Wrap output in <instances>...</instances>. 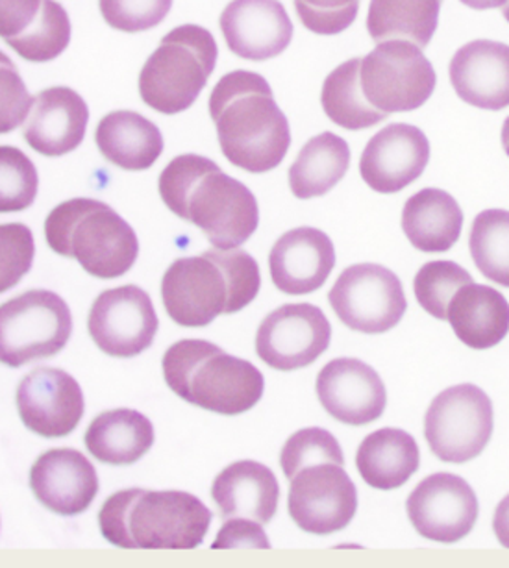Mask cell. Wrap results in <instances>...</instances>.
<instances>
[{
  "label": "cell",
  "instance_id": "1",
  "mask_svg": "<svg viewBox=\"0 0 509 568\" xmlns=\"http://www.w3.org/2000/svg\"><path fill=\"white\" fill-rule=\"evenodd\" d=\"M207 106L221 151L232 165L262 174L284 162L292 146V129L262 74H224L213 88Z\"/></svg>",
  "mask_w": 509,
  "mask_h": 568
},
{
  "label": "cell",
  "instance_id": "2",
  "mask_svg": "<svg viewBox=\"0 0 509 568\" xmlns=\"http://www.w3.org/2000/svg\"><path fill=\"white\" fill-rule=\"evenodd\" d=\"M160 195L176 217L198 226L221 251L237 248L258 229L256 196L210 158H174L160 174Z\"/></svg>",
  "mask_w": 509,
  "mask_h": 568
},
{
  "label": "cell",
  "instance_id": "3",
  "mask_svg": "<svg viewBox=\"0 0 509 568\" xmlns=\"http://www.w3.org/2000/svg\"><path fill=\"white\" fill-rule=\"evenodd\" d=\"M258 262L245 251L212 248L180 257L165 271L162 301L169 317L184 328H204L218 315L248 306L259 293Z\"/></svg>",
  "mask_w": 509,
  "mask_h": 568
},
{
  "label": "cell",
  "instance_id": "4",
  "mask_svg": "<svg viewBox=\"0 0 509 568\" xmlns=\"http://www.w3.org/2000/svg\"><path fill=\"white\" fill-rule=\"evenodd\" d=\"M210 524L206 504L185 490H119L99 513L102 537L124 550H193Z\"/></svg>",
  "mask_w": 509,
  "mask_h": 568
},
{
  "label": "cell",
  "instance_id": "5",
  "mask_svg": "<svg viewBox=\"0 0 509 568\" xmlns=\"http://www.w3.org/2000/svg\"><path fill=\"white\" fill-rule=\"evenodd\" d=\"M162 371L174 395L218 415H241L264 396L265 378L259 368L210 341L174 343L163 356Z\"/></svg>",
  "mask_w": 509,
  "mask_h": 568
},
{
  "label": "cell",
  "instance_id": "6",
  "mask_svg": "<svg viewBox=\"0 0 509 568\" xmlns=\"http://www.w3.org/2000/svg\"><path fill=\"white\" fill-rule=\"evenodd\" d=\"M47 243L60 256L74 257L96 278H119L134 267L140 241L112 206L73 199L54 207L45 221Z\"/></svg>",
  "mask_w": 509,
  "mask_h": 568
},
{
  "label": "cell",
  "instance_id": "7",
  "mask_svg": "<svg viewBox=\"0 0 509 568\" xmlns=\"http://www.w3.org/2000/svg\"><path fill=\"white\" fill-rule=\"evenodd\" d=\"M217 57V41L210 30L198 24L171 30L141 69V99L163 115L185 112L206 88Z\"/></svg>",
  "mask_w": 509,
  "mask_h": 568
},
{
  "label": "cell",
  "instance_id": "8",
  "mask_svg": "<svg viewBox=\"0 0 509 568\" xmlns=\"http://www.w3.org/2000/svg\"><path fill=\"white\" fill-rule=\"evenodd\" d=\"M71 334L68 302L52 291H27L0 307V359L8 367L57 356Z\"/></svg>",
  "mask_w": 509,
  "mask_h": 568
},
{
  "label": "cell",
  "instance_id": "9",
  "mask_svg": "<svg viewBox=\"0 0 509 568\" xmlns=\"http://www.w3.org/2000/svg\"><path fill=\"white\" fill-rule=\"evenodd\" d=\"M359 82L370 106L389 118L425 106L436 90L437 77L420 47L391 40L378 43L362 58Z\"/></svg>",
  "mask_w": 509,
  "mask_h": 568
},
{
  "label": "cell",
  "instance_id": "10",
  "mask_svg": "<svg viewBox=\"0 0 509 568\" xmlns=\"http://www.w3.org/2000/svg\"><path fill=\"white\" fill-rule=\"evenodd\" d=\"M492 402L472 384L454 385L431 400L425 437L437 459L467 463L480 456L495 428Z\"/></svg>",
  "mask_w": 509,
  "mask_h": 568
},
{
  "label": "cell",
  "instance_id": "11",
  "mask_svg": "<svg viewBox=\"0 0 509 568\" xmlns=\"http://www.w3.org/2000/svg\"><path fill=\"white\" fill-rule=\"evenodd\" d=\"M328 301L345 326L364 334H386L408 310L403 282L376 263L345 268L328 293Z\"/></svg>",
  "mask_w": 509,
  "mask_h": 568
},
{
  "label": "cell",
  "instance_id": "12",
  "mask_svg": "<svg viewBox=\"0 0 509 568\" xmlns=\"http://www.w3.org/2000/svg\"><path fill=\"white\" fill-rule=\"evenodd\" d=\"M287 511L306 534H336L358 511V489L343 465H312L293 476Z\"/></svg>",
  "mask_w": 509,
  "mask_h": 568
},
{
  "label": "cell",
  "instance_id": "13",
  "mask_svg": "<svg viewBox=\"0 0 509 568\" xmlns=\"http://www.w3.org/2000/svg\"><path fill=\"white\" fill-rule=\"evenodd\" d=\"M332 326L314 304H286L269 313L256 334V354L276 371H297L319 359L330 346Z\"/></svg>",
  "mask_w": 509,
  "mask_h": 568
},
{
  "label": "cell",
  "instance_id": "14",
  "mask_svg": "<svg viewBox=\"0 0 509 568\" xmlns=\"http://www.w3.org/2000/svg\"><path fill=\"white\" fill-rule=\"evenodd\" d=\"M156 310L151 296L138 285L104 291L91 306V339L112 357H134L151 348L157 334Z\"/></svg>",
  "mask_w": 509,
  "mask_h": 568
},
{
  "label": "cell",
  "instance_id": "15",
  "mask_svg": "<svg viewBox=\"0 0 509 568\" xmlns=\"http://www.w3.org/2000/svg\"><path fill=\"white\" fill-rule=\"evenodd\" d=\"M406 509L417 534L445 545L467 537L480 515L472 487L461 476L450 473L431 474L423 479L409 495Z\"/></svg>",
  "mask_w": 509,
  "mask_h": 568
},
{
  "label": "cell",
  "instance_id": "16",
  "mask_svg": "<svg viewBox=\"0 0 509 568\" xmlns=\"http://www.w3.org/2000/svg\"><path fill=\"white\" fill-rule=\"evenodd\" d=\"M16 402L24 426L47 439L73 434L85 412L82 387L62 368L32 371L21 379Z\"/></svg>",
  "mask_w": 509,
  "mask_h": 568
},
{
  "label": "cell",
  "instance_id": "17",
  "mask_svg": "<svg viewBox=\"0 0 509 568\" xmlns=\"http://www.w3.org/2000/svg\"><path fill=\"white\" fill-rule=\"evenodd\" d=\"M0 36L27 62H52L71 43V19L57 0H0Z\"/></svg>",
  "mask_w": 509,
  "mask_h": 568
},
{
  "label": "cell",
  "instance_id": "18",
  "mask_svg": "<svg viewBox=\"0 0 509 568\" xmlns=\"http://www.w3.org/2000/svg\"><path fill=\"white\" fill-rule=\"evenodd\" d=\"M430 160V143L414 124L395 123L370 138L359 173L370 190L393 195L414 184Z\"/></svg>",
  "mask_w": 509,
  "mask_h": 568
},
{
  "label": "cell",
  "instance_id": "19",
  "mask_svg": "<svg viewBox=\"0 0 509 568\" xmlns=\"http://www.w3.org/2000/svg\"><path fill=\"white\" fill-rule=\"evenodd\" d=\"M317 396L328 415L348 426L375 423L387 404L386 385L378 373L354 357L326 363L317 376Z\"/></svg>",
  "mask_w": 509,
  "mask_h": 568
},
{
  "label": "cell",
  "instance_id": "20",
  "mask_svg": "<svg viewBox=\"0 0 509 568\" xmlns=\"http://www.w3.org/2000/svg\"><path fill=\"white\" fill-rule=\"evenodd\" d=\"M218 24L230 51L248 62L281 57L295 32L281 0H232Z\"/></svg>",
  "mask_w": 509,
  "mask_h": 568
},
{
  "label": "cell",
  "instance_id": "21",
  "mask_svg": "<svg viewBox=\"0 0 509 568\" xmlns=\"http://www.w3.org/2000/svg\"><path fill=\"white\" fill-rule=\"evenodd\" d=\"M30 489L52 513L74 517L99 495V476L82 452L54 448L38 457L30 470Z\"/></svg>",
  "mask_w": 509,
  "mask_h": 568
},
{
  "label": "cell",
  "instance_id": "22",
  "mask_svg": "<svg viewBox=\"0 0 509 568\" xmlns=\"http://www.w3.org/2000/svg\"><path fill=\"white\" fill-rule=\"evenodd\" d=\"M334 267V243L325 232L312 226L282 235L269 254L273 284L286 295H309L320 290Z\"/></svg>",
  "mask_w": 509,
  "mask_h": 568
},
{
  "label": "cell",
  "instance_id": "23",
  "mask_svg": "<svg viewBox=\"0 0 509 568\" xmlns=\"http://www.w3.org/2000/svg\"><path fill=\"white\" fill-rule=\"evenodd\" d=\"M90 110L71 88H51L34 97L24 141L43 156H65L77 151L85 138Z\"/></svg>",
  "mask_w": 509,
  "mask_h": 568
},
{
  "label": "cell",
  "instance_id": "24",
  "mask_svg": "<svg viewBox=\"0 0 509 568\" xmlns=\"http://www.w3.org/2000/svg\"><path fill=\"white\" fill-rule=\"evenodd\" d=\"M450 82L461 101L498 112L509 106V47L498 41H470L454 54Z\"/></svg>",
  "mask_w": 509,
  "mask_h": 568
},
{
  "label": "cell",
  "instance_id": "25",
  "mask_svg": "<svg viewBox=\"0 0 509 568\" xmlns=\"http://www.w3.org/2000/svg\"><path fill=\"white\" fill-rule=\"evenodd\" d=\"M212 498L224 520L251 518L269 524L278 509L281 485L269 467L246 459L232 463L218 474L213 481Z\"/></svg>",
  "mask_w": 509,
  "mask_h": 568
},
{
  "label": "cell",
  "instance_id": "26",
  "mask_svg": "<svg viewBox=\"0 0 509 568\" xmlns=\"http://www.w3.org/2000/svg\"><path fill=\"white\" fill-rule=\"evenodd\" d=\"M447 321L464 345L487 351L508 335L509 302L500 291L470 282L454 296Z\"/></svg>",
  "mask_w": 509,
  "mask_h": 568
},
{
  "label": "cell",
  "instance_id": "27",
  "mask_svg": "<svg viewBox=\"0 0 509 568\" xmlns=\"http://www.w3.org/2000/svg\"><path fill=\"white\" fill-rule=\"evenodd\" d=\"M403 230L417 251L426 254L447 252L461 237L464 212L447 191L426 187L406 202Z\"/></svg>",
  "mask_w": 509,
  "mask_h": 568
},
{
  "label": "cell",
  "instance_id": "28",
  "mask_svg": "<svg viewBox=\"0 0 509 568\" xmlns=\"http://www.w3.org/2000/svg\"><path fill=\"white\" fill-rule=\"evenodd\" d=\"M95 143L108 162L126 171H146L163 152L156 124L130 110L108 113L95 130Z\"/></svg>",
  "mask_w": 509,
  "mask_h": 568
},
{
  "label": "cell",
  "instance_id": "29",
  "mask_svg": "<svg viewBox=\"0 0 509 568\" xmlns=\"http://www.w3.org/2000/svg\"><path fill=\"white\" fill-rule=\"evenodd\" d=\"M419 465L417 440L398 428L376 429L365 437L356 454V467L365 484L378 490L398 489L408 484Z\"/></svg>",
  "mask_w": 509,
  "mask_h": 568
},
{
  "label": "cell",
  "instance_id": "30",
  "mask_svg": "<svg viewBox=\"0 0 509 568\" xmlns=\"http://www.w3.org/2000/svg\"><path fill=\"white\" fill-rule=\"evenodd\" d=\"M152 445L154 426L135 409L101 413L85 432V446L91 456L115 467L140 462Z\"/></svg>",
  "mask_w": 509,
  "mask_h": 568
},
{
  "label": "cell",
  "instance_id": "31",
  "mask_svg": "<svg viewBox=\"0 0 509 568\" xmlns=\"http://www.w3.org/2000/svg\"><path fill=\"white\" fill-rule=\"evenodd\" d=\"M350 168V149L339 135H315L298 152L289 169V187L301 201L323 196L334 190Z\"/></svg>",
  "mask_w": 509,
  "mask_h": 568
},
{
  "label": "cell",
  "instance_id": "32",
  "mask_svg": "<svg viewBox=\"0 0 509 568\" xmlns=\"http://www.w3.org/2000/svg\"><path fill=\"white\" fill-rule=\"evenodd\" d=\"M442 0H370L367 30L376 43L411 41L425 49L436 34Z\"/></svg>",
  "mask_w": 509,
  "mask_h": 568
},
{
  "label": "cell",
  "instance_id": "33",
  "mask_svg": "<svg viewBox=\"0 0 509 568\" xmlns=\"http://www.w3.org/2000/svg\"><path fill=\"white\" fill-rule=\"evenodd\" d=\"M362 58L342 63L326 77L323 84V110L332 123L347 130H365L386 121V113L378 112L365 99L359 82Z\"/></svg>",
  "mask_w": 509,
  "mask_h": 568
},
{
  "label": "cell",
  "instance_id": "34",
  "mask_svg": "<svg viewBox=\"0 0 509 568\" xmlns=\"http://www.w3.org/2000/svg\"><path fill=\"white\" fill-rule=\"evenodd\" d=\"M469 248L476 268L487 280L509 287V212L486 210L476 215Z\"/></svg>",
  "mask_w": 509,
  "mask_h": 568
},
{
  "label": "cell",
  "instance_id": "35",
  "mask_svg": "<svg viewBox=\"0 0 509 568\" xmlns=\"http://www.w3.org/2000/svg\"><path fill=\"white\" fill-rule=\"evenodd\" d=\"M470 282L472 276L464 267H459L458 263H426L415 276V296L420 307L430 313L431 317L447 321L450 302L456 293Z\"/></svg>",
  "mask_w": 509,
  "mask_h": 568
},
{
  "label": "cell",
  "instance_id": "36",
  "mask_svg": "<svg viewBox=\"0 0 509 568\" xmlns=\"http://www.w3.org/2000/svg\"><path fill=\"white\" fill-rule=\"evenodd\" d=\"M38 185L40 179L32 160L16 146H0V212H23L32 206Z\"/></svg>",
  "mask_w": 509,
  "mask_h": 568
},
{
  "label": "cell",
  "instance_id": "37",
  "mask_svg": "<svg viewBox=\"0 0 509 568\" xmlns=\"http://www.w3.org/2000/svg\"><path fill=\"white\" fill-rule=\"evenodd\" d=\"M319 463H337L345 465L342 446L336 437L323 428H304L293 434L282 448L281 465L287 479L303 468Z\"/></svg>",
  "mask_w": 509,
  "mask_h": 568
},
{
  "label": "cell",
  "instance_id": "38",
  "mask_svg": "<svg viewBox=\"0 0 509 568\" xmlns=\"http://www.w3.org/2000/svg\"><path fill=\"white\" fill-rule=\"evenodd\" d=\"M102 18L119 32H146L163 23L173 0H99Z\"/></svg>",
  "mask_w": 509,
  "mask_h": 568
},
{
  "label": "cell",
  "instance_id": "39",
  "mask_svg": "<svg viewBox=\"0 0 509 568\" xmlns=\"http://www.w3.org/2000/svg\"><path fill=\"white\" fill-rule=\"evenodd\" d=\"M0 291L19 284L34 262V235L29 226L8 223L0 226Z\"/></svg>",
  "mask_w": 509,
  "mask_h": 568
},
{
  "label": "cell",
  "instance_id": "40",
  "mask_svg": "<svg viewBox=\"0 0 509 568\" xmlns=\"http://www.w3.org/2000/svg\"><path fill=\"white\" fill-rule=\"evenodd\" d=\"M295 10L309 32L336 36L358 18L359 0H295Z\"/></svg>",
  "mask_w": 509,
  "mask_h": 568
},
{
  "label": "cell",
  "instance_id": "41",
  "mask_svg": "<svg viewBox=\"0 0 509 568\" xmlns=\"http://www.w3.org/2000/svg\"><path fill=\"white\" fill-rule=\"evenodd\" d=\"M2 118H0V132H13L29 119L34 99L29 95L23 80L19 79L12 60L2 54Z\"/></svg>",
  "mask_w": 509,
  "mask_h": 568
},
{
  "label": "cell",
  "instance_id": "42",
  "mask_svg": "<svg viewBox=\"0 0 509 568\" xmlns=\"http://www.w3.org/2000/svg\"><path fill=\"white\" fill-rule=\"evenodd\" d=\"M259 524L262 523H256L251 518L224 520L223 528L218 529L217 540H213V550L215 548H265V550H269V539Z\"/></svg>",
  "mask_w": 509,
  "mask_h": 568
},
{
  "label": "cell",
  "instance_id": "43",
  "mask_svg": "<svg viewBox=\"0 0 509 568\" xmlns=\"http://www.w3.org/2000/svg\"><path fill=\"white\" fill-rule=\"evenodd\" d=\"M492 529H495L498 542L503 548H509V495L498 504L495 518H492Z\"/></svg>",
  "mask_w": 509,
  "mask_h": 568
},
{
  "label": "cell",
  "instance_id": "44",
  "mask_svg": "<svg viewBox=\"0 0 509 568\" xmlns=\"http://www.w3.org/2000/svg\"><path fill=\"white\" fill-rule=\"evenodd\" d=\"M465 7L472 10H492V8H503L508 0H461Z\"/></svg>",
  "mask_w": 509,
  "mask_h": 568
},
{
  "label": "cell",
  "instance_id": "45",
  "mask_svg": "<svg viewBox=\"0 0 509 568\" xmlns=\"http://www.w3.org/2000/svg\"><path fill=\"white\" fill-rule=\"evenodd\" d=\"M502 145H503V151H506V154H508V158H509V118L506 119V121H503Z\"/></svg>",
  "mask_w": 509,
  "mask_h": 568
},
{
  "label": "cell",
  "instance_id": "46",
  "mask_svg": "<svg viewBox=\"0 0 509 568\" xmlns=\"http://www.w3.org/2000/svg\"><path fill=\"white\" fill-rule=\"evenodd\" d=\"M502 13L503 18H506V21L509 23V0L506 2V7H503Z\"/></svg>",
  "mask_w": 509,
  "mask_h": 568
}]
</instances>
